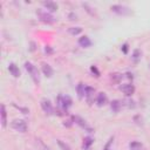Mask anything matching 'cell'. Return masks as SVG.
<instances>
[{"instance_id": "6da1fadb", "label": "cell", "mask_w": 150, "mask_h": 150, "mask_svg": "<svg viewBox=\"0 0 150 150\" xmlns=\"http://www.w3.org/2000/svg\"><path fill=\"white\" fill-rule=\"evenodd\" d=\"M73 104V100L69 95H59L57 97V109L55 110L57 112V115H62V112H66L68 111V109L71 107Z\"/></svg>"}, {"instance_id": "7a4b0ae2", "label": "cell", "mask_w": 150, "mask_h": 150, "mask_svg": "<svg viewBox=\"0 0 150 150\" xmlns=\"http://www.w3.org/2000/svg\"><path fill=\"white\" fill-rule=\"evenodd\" d=\"M25 68H26L28 75L32 77L33 82L39 86V84H40V73H39V69H38L32 62H28V61L25 62Z\"/></svg>"}, {"instance_id": "3957f363", "label": "cell", "mask_w": 150, "mask_h": 150, "mask_svg": "<svg viewBox=\"0 0 150 150\" xmlns=\"http://www.w3.org/2000/svg\"><path fill=\"white\" fill-rule=\"evenodd\" d=\"M36 15H38L39 20H40L41 22H43V23L52 25V23L55 22V18H54L49 12H47V11H45V9H41V8L36 9Z\"/></svg>"}, {"instance_id": "277c9868", "label": "cell", "mask_w": 150, "mask_h": 150, "mask_svg": "<svg viewBox=\"0 0 150 150\" xmlns=\"http://www.w3.org/2000/svg\"><path fill=\"white\" fill-rule=\"evenodd\" d=\"M12 128L19 132H26L27 129H28V125H27V122L25 120H14L12 123H11Z\"/></svg>"}, {"instance_id": "5b68a950", "label": "cell", "mask_w": 150, "mask_h": 150, "mask_svg": "<svg viewBox=\"0 0 150 150\" xmlns=\"http://www.w3.org/2000/svg\"><path fill=\"white\" fill-rule=\"evenodd\" d=\"M110 9H111V12H114V13H116L118 15H128V14L131 13L130 8L124 6V5H112L110 7Z\"/></svg>"}, {"instance_id": "8992f818", "label": "cell", "mask_w": 150, "mask_h": 150, "mask_svg": "<svg viewBox=\"0 0 150 150\" xmlns=\"http://www.w3.org/2000/svg\"><path fill=\"white\" fill-rule=\"evenodd\" d=\"M40 104H41V108H42V110L47 114V115H53L54 114V107H53V104H52V102H50V100H48V98H42L41 100V102H40Z\"/></svg>"}, {"instance_id": "52a82bcc", "label": "cell", "mask_w": 150, "mask_h": 150, "mask_svg": "<svg viewBox=\"0 0 150 150\" xmlns=\"http://www.w3.org/2000/svg\"><path fill=\"white\" fill-rule=\"evenodd\" d=\"M120 90L125 95V96H131L135 93V86L132 83H122L120 86Z\"/></svg>"}, {"instance_id": "ba28073f", "label": "cell", "mask_w": 150, "mask_h": 150, "mask_svg": "<svg viewBox=\"0 0 150 150\" xmlns=\"http://www.w3.org/2000/svg\"><path fill=\"white\" fill-rule=\"evenodd\" d=\"M71 121H73V123H75V124L80 125L81 128H83V129L88 130L89 132H91V131H93V130H91V128H89V127H88L87 122H86L82 117H80V116H77V115H74V116H71Z\"/></svg>"}, {"instance_id": "9c48e42d", "label": "cell", "mask_w": 150, "mask_h": 150, "mask_svg": "<svg viewBox=\"0 0 150 150\" xmlns=\"http://www.w3.org/2000/svg\"><path fill=\"white\" fill-rule=\"evenodd\" d=\"M94 97H95V88L90 87V86H87L86 87V101L88 102L89 105H91L94 103Z\"/></svg>"}, {"instance_id": "30bf717a", "label": "cell", "mask_w": 150, "mask_h": 150, "mask_svg": "<svg viewBox=\"0 0 150 150\" xmlns=\"http://www.w3.org/2000/svg\"><path fill=\"white\" fill-rule=\"evenodd\" d=\"M95 102H96V104H97L98 107H103V105H105V104H107V102H108L107 94H105V93H103V91L98 93V94H97V96H96Z\"/></svg>"}, {"instance_id": "8fae6325", "label": "cell", "mask_w": 150, "mask_h": 150, "mask_svg": "<svg viewBox=\"0 0 150 150\" xmlns=\"http://www.w3.org/2000/svg\"><path fill=\"white\" fill-rule=\"evenodd\" d=\"M86 84L83 82H80L76 87V93H77V97L79 100H82L84 96H86Z\"/></svg>"}, {"instance_id": "7c38bea8", "label": "cell", "mask_w": 150, "mask_h": 150, "mask_svg": "<svg viewBox=\"0 0 150 150\" xmlns=\"http://www.w3.org/2000/svg\"><path fill=\"white\" fill-rule=\"evenodd\" d=\"M8 70H9V73H11V75H13L14 77H20V75H21L19 67H18L15 63H13V62L8 64Z\"/></svg>"}, {"instance_id": "4fadbf2b", "label": "cell", "mask_w": 150, "mask_h": 150, "mask_svg": "<svg viewBox=\"0 0 150 150\" xmlns=\"http://www.w3.org/2000/svg\"><path fill=\"white\" fill-rule=\"evenodd\" d=\"M110 109H111L112 112H115V114L120 112V110L122 109V101L112 100V101L110 102Z\"/></svg>"}, {"instance_id": "5bb4252c", "label": "cell", "mask_w": 150, "mask_h": 150, "mask_svg": "<svg viewBox=\"0 0 150 150\" xmlns=\"http://www.w3.org/2000/svg\"><path fill=\"white\" fill-rule=\"evenodd\" d=\"M42 73H43L45 76L52 77L53 74H54V70H53V68H52L50 64H48V63H42Z\"/></svg>"}, {"instance_id": "9a60e30c", "label": "cell", "mask_w": 150, "mask_h": 150, "mask_svg": "<svg viewBox=\"0 0 150 150\" xmlns=\"http://www.w3.org/2000/svg\"><path fill=\"white\" fill-rule=\"evenodd\" d=\"M0 115H1V125H2V128H6V125H7V112H6L5 104H1V107H0Z\"/></svg>"}, {"instance_id": "2e32d148", "label": "cell", "mask_w": 150, "mask_h": 150, "mask_svg": "<svg viewBox=\"0 0 150 150\" xmlns=\"http://www.w3.org/2000/svg\"><path fill=\"white\" fill-rule=\"evenodd\" d=\"M42 5L46 7V9H47L49 13H52V12H56V11H57V5H56L54 1H43Z\"/></svg>"}, {"instance_id": "e0dca14e", "label": "cell", "mask_w": 150, "mask_h": 150, "mask_svg": "<svg viewBox=\"0 0 150 150\" xmlns=\"http://www.w3.org/2000/svg\"><path fill=\"white\" fill-rule=\"evenodd\" d=\"M79 45H80L81 47H83V48H88V47L91 46V40H90L87 35L81 36V38L79 39Z\"/></svg>"}, {"instance_id": "ac0fdd59", "label": "cell", "mask_w": 150, "mask_h": 150, "mask_svg": "<svg viewBox=\"0 0 150 150\" xmlns=\"http://www.w3.org/2000/svg\"><path fill=\"white\" fill-rule=\"evenodd\" d=\"M93 143H94L93 137H90V136L84 137V138H83V143H82V149H83V150H89Z\"/></svg>"}, {"instance_id": "d6986e66", "label": "cell", "mask_w": 150, "mask_h": 150, "mask_svg": "<svg viewBox=\"0 0 150 150\" xmlns=\"http://www.w3.org/2000/svg\"><path fill=\"white\" fill-rule=\"evenodd\" d=\"M129 149L130 150H143V145L141 142H137V141H134L129 144Z\"/></svg>"}, {"instance_id": "ffe728a7", "label": "cell", "mask_w": 150, "mask_h": 150, "mask_svg": "<svg viewBox=\"0 0 150 150\" xmlns=\"http://www.w3.org/2000/svg\"><path fill=\"white\" fill-rule=\"evenodd\" d=\"M142 55V52L139 50V49H135L134 50V53H132V56H131V60L135 62V63H138V61L141 60V56Z\"/></svg>"}, {"instance_id": "44dd1931", "label": "cell", "mask_w": 150, "mask_h": 150, "mask_svg": "<svg viewBox=\"0 0 150 150\" xmlns=\"http://www.w3.org/2000/svg\"><path fill=\"white\" fill-rule=\"evenodd\" d=\"M81 32H82L81 27H70V28H68V33L71 34V35H79Z\"/></svg>"}, {"instance_id": "7402d4cb", "label": "cell", "mask_w": 150, "mask_h": 150, "mask_svg": "<svg viewBox=\"0 0 150 150\" xmlns=\"http://www.w3.org/2000/svg\"><path fill=\"white\" fill-rule=\"evenodd\" d=\"M122 105H125V107H127V108H129V109H130V108H135V107H136L135 101H132V100H130V98H129V100L123 101V102H122Z\"/></svg>"}, {"instance_id": "603a6c76", "label": "cell", "mask_w": 150, "mask_h": 150, "mask_svg": "<svg viewBox=\"0 0 150 150\" xmlns=\"http://www.w3.org/2000/svg\"><path fill=\"white\" fill-rule=\"evenodd\" d=\"M57 144H59V146L61 148V150H70V146H69L67 143H64L63 141H61V139L57 141Z\"/></svg>"}, {"instance_id": "cb8c5ba5", "label": "cell", "mask_w": 150, "mask_h": 150, "mask_svg": "<svg viewBox=\"0 0 150 150\" xmlns=\"http://www.w3.org/2000/svg\"><path fill=\"white\" fill-rule=\"evenodd\" d=\"M123 77V75L122 74H118V73H114V74H111V79L115 81V82H120L121 81V79Z\"/></svg>"}, {"instance_id": "d4e9b609", "label": "cell", "mask_w": 150, "mask_h": 150, "mask_svg": "<svg viewBox=\"0 0 150 150\" xmlns=\"http://www.w3.org/2000/svg\"><path fill=\"white\" fill-rule=\"evenodd\" d=\"M82 6L86 8V11H87V12H88L90 15H95V12L93 11V8H91V7H90L88 4H82Z\"/></svg>"}, {"instance_id": "484cf974", "label": "cell", "mask_w": 150, "mask_h": 150, "mask_svg": "<svg viewBox=\"0 0 150 150\" xmlns=\"http://www.w3.org/2000/svg\"><path fill=\"white\" fill-rule=\"evenodd\" d=\"M90 71H91L96 77H98V76H100V70L97 69V67H96V66H91V67H90Z\"/></svg>"}, {"instance_id": "4316f807", "label": "cell", "mask_w": 150, "mask_h": 150, "mask_svg": "<svg viewBox=\"0 0 150 150\" xmlns=\"http://www.w3.org/2000/svg\"><path fill=\"white\" fill-rule=\"evenodd\" d=\"M128 49H129L128 43H127V42H125V43H123V45H122V47H121V50H122L124 54H127V53H128Z\"/></svg>"}, {"instance_id": "83f0119b", "label": "cell", "mask_w": 150, "mask_h": 150, "mask_svg": "<svg viewBox=\"0 0 150 150\" xmlns=\"http://www.w3.org/2000/svg\"><path fill=\"white\" fill-rule=\"evenodd\" d=\"M20 111H22V114H28L29 112V110L27 109V108H23V107H18V105H15Z\"/></svg>"}, {"instance_id": "f1b7e54d", "label": "cell", "mask_w": 150, "mask_h": 150, "mask_svg": "<svg viewBox=\"0 0 150 150\" xmlns=\"http://www.w3.org/2000/svg\"><path fill=\"white\" fill-rule=\"evenodd\" d=\"M111 143H112V138H110V139L108 141V143L105 144V146L103 148V150H110V145H111Z\"/></svg>"}, {"instance_id": "f546056e", "label": "cell", "mask_w": 150, "mask_h": 150, "mask_svg": "<svg viewBox=\"0 0 150 150\" xmlns=\"http://www.w3.org/2000/svg\"><path fill=\"white\" fill-rule=\"evenodd\" d=\"M45 52H46L47 54H53V53H54V50H53L49 46H46V47H45Z\"/></svg>"}, {"instance_id": "4dcf8cb0", "label": "cell", "mask_w": 150, "mask_h": 150, "mask_svg": "<svg viewBox=\"0 0 150 150\" xmlns=\"http://www.w3.org/2000/svg\"><path fill=\"white\" fill-rule=\"evenodd\" d=\"M69 18H70V20H76V15L74 13H70L69 14Z\"/></svg>"}, {"instance_id": "1f68e13d", "label": "cell", "mask_w": 150, "mask_h": 150, "mask_svg": "<svg viewBox=\"0 0 150 150\" xmlns=\"http://www.w3.org/2000/svg\"><path fill=\"white\" fill-rule=\"evenodd\" d=\"M125 75H127V77H128V79H131V80H132V77H134V76H132V74H130V73H127Z\"/></svg>"}, {"instance_id": "d6a6232c", "label": "cell", "mask_w": 150, "mask_h": 150, "mask_svg": "<svg viewBox=\"0 0 150 150\" xmlns=\"http://www.w3.org/2000/svg\"><path fill=\"white\" fill-rule=\"evenodd\" d=\"M30 46H32V47H30V50H34V49H35V47H34L35 43H34V42H30Z\"/></svg>"}, {"instance_id": "836d02e7", "label": "cell", "mask_w": 150, "mask_h": 150, "mask_svg": "<svg viewBox=\"0 0 150 150\" xmlns=\"http://www.w3.org/2000/svg\"><path fill=\"white\" fill-rule=\"evenodd\" d=\"M149 68H150V64H149Z\"/></svg>"}]
</instances>
